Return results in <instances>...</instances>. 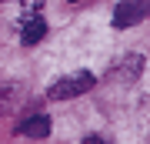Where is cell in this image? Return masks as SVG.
Instances as JSON below:
<instances>
[{
	"mask_svg": "<svg viewBox=\"0 0 150 144\" xmlns=\"http://www.w3.org/2000/svg\"><path fill=\"white\" fill-rule=\"evenodd\" d=\"M93 84H97V77L90 74V70H77V74H67V77L54 80V84L47 87V97L50 101H70V97L87 94Z\"/></svg>",
	"mask_w": 150,
	"mask_h": 144,
	"instance_id": "cell-1",
	"label": "cell"
},
{
	"mask_svg": "<svg viewBox=\"0 0 150 144\" xmlns=\"http://www.w3.org/2000/svg\"><path fill=\"white\" fill-rule=\"evenodd\" d=\"M140 7L137 4H130V0H123V4H117V10H113V27L117 30H123V27H134V24H140Z\"/></svg>",
	"mask_w": 150,
	"mask_h": 144,
	"instance_id": "cell-2",
	"label": "cell"
},
{
	"mask_svg": "<svg viewBox=\"0 0 150 144\" xmlns=\"http://www.w3.org/2000/svg\"><path fill=\"white\" fill-rule=\"evenodd\" d=\"M43 34H47V24H43V17L37 14H27V20H23V30H20V40L23 44H40Z\"/></svg>",
	"mask_w": 150,
	"mask_h": 144,
	"instance_id": "cell-3",
	"label": "cell"
},
{
	"mask_svg": "<svg viewBox=\"0 0 150 144\" xmlns=\"http://www.w3.org/2000/svg\"><path fill=\"white\" fill-rule=\"evenodd\" d=\"M20 134H23V138H47V134H50V117H47V114L27 117L20 124Z\"/></svg>",
	"mask_w": 150,
	"mask_h": 144,
	"instance_id": "cell-4",
	"label": "cell"
},
{
	"mask_svg": "<svg viewBox=\"0 0 150 144\" xmlns=\"http://www.w3.org/2000/svg\"><path fill=\"white\" fill-rule=\"evenodd\" d=\"M140 70H144V57L140 54H127L120 60V70H117V80H137Z\"/></svg>",
	"mask_w": 150,
	"mask_h": 144,
	"instance_id": "cell-5",
	"label": "cell"
},
{
	"mask_svg": "<svg viewBox=\"0 0 150 144\" xmlns=\"http://www.w3.org/2000/svg\"><path fill=\"white\" fill-rule=\"evenodd\" d=\"M17 104H20V87H17V84L0 87V114H10Z\"/></svg>",
	"mask_w": 150,
	"mask_h": 144,
	"instance_id": "cell-6",
	"label": "cell"
},
{
	"mask_svg": "<svg viewBox=\"0 0 150 144\" xmlns=\"http://www.w3.org/2000/svg\"><path fill=\"white\" fill-rule=\"evenodd\" d=\"M134 4L140 7V14H144V17H147V10H150V0H134Z\"/></svg>",
	"mask_w": 150,
	"mask_h": 144,
	"instance_id": "cell-7",
	"label": "cell"
},
{
	"mask_svg": "<svg viewBox=\"0 0 150 144\" xmlns=\"http://www.w3.org/2000/svg\"><path fill=\"white\" fill-rule=\"evenodd\" d=\"M70 4H80V0H70Z\"/></svg>",
	"mask_w": 150,
	"mask_h": 144,
	"instance_id": "cell-8",
	"label": "cell"
}]
</instances>
